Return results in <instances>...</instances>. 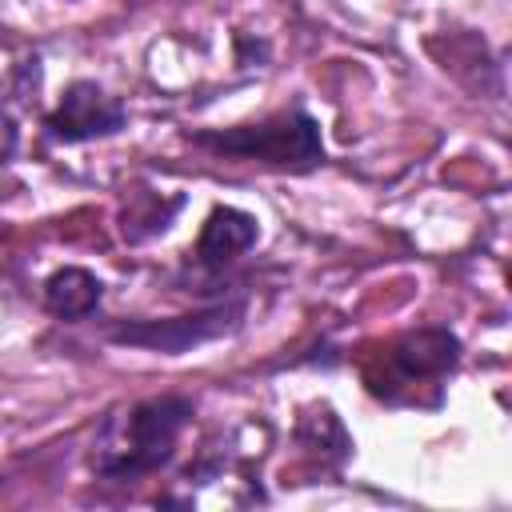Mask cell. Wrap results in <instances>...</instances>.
Masks as SVG:
<instances>
[{
    "label": "cell",
    "mask_w": 512,
    "mask_h": 512,
    "mask_svg": "<svg viewBox=\"0 0 512 512\" xmlns=\"http://www.w3.org/2000/svg\"><path fill=\"white\" fill-rule=\"evenodd\" d=\"M192 412L196 404L180 392H164V396L112 408L96 424L88 468L100 480H140V476L160 472L176 456V444L184 428L192 424Z\"/></svg>",
    "instance_id": "1"
},
{
    "label": "cell",
    "mask_w": 512,
    "mask_h": 512,
    "mask_svg": "<svg viewBox=\"0 0 512 512\" xmlns=\"http://www.w3.org/2000/svg\"><path fill=\"white\" fill-rule=\"evenodd\" d=\"M460 364V340L448 328H416L380 344L360 364L364 388L384 404H440L448 376ZM432 408V404H428Z\"/></svg>",
    "instance_id": "2"
},
{
    "label": "cell",
    "mask_w": 512,
    "mask_h": 512,
    "mask_svg": "<svg viewBox=\"0 0 512 512\" xmlns=\"http://www.w3.org/2000/svg\"><path fill=\"white\" fill-rule=\"evenodd\" d=\"M188 140L212 156L248 160V164L272 168V172H312L324 164L320 124L300 104L280 108V112L252 120V124L200 128V132H188Z\"/></svg>",
    "instance_id": "3"
},
{
    "label": "cell",
    "mask_w": 512,
    "mask_h": 512,
    "mask_svg": "<svg viewBox=\"0 0 512 512\" xmlns=\"http://www.w3.org/2000/svg\"><path fill=\"white\" fill-rule=\"evenodd\" d=\"M244 316L240 300H224L212 304L204 312L192 316H172V320H132V324H108V340L112 344H128V348H148V352H168L180 356L196 344H208L224 332H232Z\"/></svg>",
    "instance_id": "4"
},
{
    "label": "cell",
    "mask_w": 512,
    "mask_h": 512,
    "mask_svg": "<svg viewBox=\"0 0 512 512\" xmlns=\"http://www.w3.org/2000/svg\"><path fill=\"white\" fill-rule=\"evenodd\" d=\"M124 120H128L124 104L108 96L96 80H72L60 104L44 116V136L52 144H88V140L116 136Z\"/></svg>",
    "instance_id": "5"
},
{
    "label": "cell",
    "mask_w": 512,
    "mask_h": 512,
    "mask_svg": "<svg viewBox=\"0 0 512 512\" xmlns=\"http://www.w3.org/2000/svg\"><path fill=\"white\" fill-rule=\"evenodd\" d=\"M260 240V224L252 212H240L232 204H216L196 236V248H192V260L196 268L204 272H224L232 260H240L252 244Z\"/></svg>",
    "instance_id": "6"
},
{
    "label": "cell",
    "mask_w": 512,
    "mask_h": 512,
    "mask_svg": "<svg viewBox=\"0 0 512 512\" xmlns=\"http://www.w3.org/2000/svg\"><path fill=\"white\" fill-rule=\"evenodd\" d=\"M104 296V280L80 264H64L44 280V308L56 320H88Z\"/></svg>",
    "instance_id": "7"
},
{
    "label": "cell",
    "mask_w": 512,
    "mask_h": 512,
    "mask_svg": "<svg viewBox=\"0 0 512 512\" xmlns=\"http://www.w3.org/2000/svg\"><path fill=\"white\" fill-rule=\"evenodd\" d=\"M184 208V196L176 192V196H160V192H136L132 200H128V208L120 212V236L128 240V244H140V240H148V236H160V232H168V224H172V216Z\"/></svg>",
    "instance_id": "8"
}]
</instances>
